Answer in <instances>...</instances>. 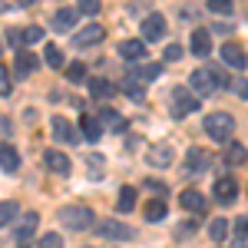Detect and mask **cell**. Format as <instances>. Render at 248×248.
<instances>
[{
  "instance_id": "obj_4",
  "label": "cell",
  "mask_w": 248,
  "mask_h": 248,
  "mask_svg": "<svg viewBox=\"0 0 248 248\" xmlns=\"http://www.w3.org/2000/svg\"><path fill=\"white\" fill-rule=\"evenodd\" d=\"M232 129H235V119H232L229 113H212V116H205V133L212 136V139H229L232 136Z\"/></svg>"
},
{
  "instance_id": "obj_32",
  "label": "cell",
  "mask_w": 248,
  "mask_h": 248,
  "mask_svg": "<svg viewBox=\"0 0 248 248\" xmlns=\"http://www.w3.org/2000/svg\"><path fill=\"white\" fill-rule=\"evenodd\" d=\"M17 218V205L14 202H0V229L7 225V222H14Z\"/></svg>"
},
{
  "instance_id": "obj_23",
  "label": "cell",
  "mask_w": 248,
  "mask_h": 248,
  "mask_svg": "<svg viewBox=\"0 0 248 248\" xmlns=\"http://www.w3.org/2000/svg\"><path fill=\"white\" fill-rule=\"evenodd\" d=\"M133 209H136V189L126 186V189L119 192V199H116V212H123V215H126V212H133Z\"/></svg>"
},
{
  "instance_id": "obj_28",
  "label": "cell",
  "mask_w": 248,
  "mask_h": 248,
  "mask_svg": "<svg viewBox=\"0 0 248 248\" xmlns=\"http://www.w3.org/2000/svg\"><path fill=\"white\" fill-rule=\"evenodd\" d=\"M162 218H166V202L162 199H153L146 205V222H162Z\"/></svg>"
},
{
  "instance_id": "obj_34",
  "label": "cell",
  "mask_w": 248,
  "mask_h": 248,
  "mask_svg": "<svg viewBox=\"0 0 248 248\" xmlns=\"http://www.w3.org/2000/svg\"><path fill=\"white\" fill-rule=\"evenodd\" d=\"M77 10H79V14L96 17V14H99V0H77Z\"/></svg>"
},
{
  "instance_id": "obj_16",
  "label": "cell",
  "mask_w": 248,
  "mask_h": 248,
  "mask_svg": "<svg viewBox=\"0 0 248 248\" xmlns=\"http://www.w3.org/2000/svg\"><path fill=\"white\" fill-rule=\"evenodd\" d=\"M0 169L3 172H17L20 169V155L10 142H0Z\"/></svg>"
},
{
  "instance_id": "obj_6",
  "label": "cell",
  "mask_w": 248,
  "mask_h": 248,
  "mask_svg": "<svg viewBox=\"0 0 248 248\" xmlns=\"http://www.w3.org/2000/svg\"><path fill=\"white\" fill-rule=\"evenodd\" d=\"M238 199V182L232 179V175H222L218 182H215V202H222V205H232Z\"/></svg>"
},
{
  "instance_id": "obj_15",
  "label": "cell",
  "mask_w": 248,
  "mask_h": 248,
  "mask_svg": "<svg viewBox=\"0 0 248 248\" xmlns=\"http://www.w3.org/2000/svg\"><path fill=\"white\" fill-rule=\"evenodd\" d=\"M96 119H99L103 129H113V133H123V129H126V116H119L116 109H99Z\"/></svg>"
},
{
  "instance_id": "obj_35",
  "label": "cell",
  "mask_w": 248,
  "mask_h": 248,
  "mask_svg": "<svg viewBox=\"0 0 248 248\" xmlns=\"http://www.w3.org/2000/svg\"><path fill=\"white\" fill-rule=\"evenodd\" d=\"M123 93L133 96V99H142V86H139L136 79H126V83H123Z\"/></svg>"
},
{
  "instance_id": "obj_1",
  "label": "cell",
  "mask_w": 248,
  "mask_h": 248,
  "mask_svg": "<svg viewBox=\"0 0 248 248\" xmlns=\"http://www.w3.org/2000/svg\"><path fill=\"white\" fill-rule=\"evenodd\" d=\"M192 90H195V96H209L218 90V83H222V73L218 70H209V66H199V70H192Z\"/></svg>"
},
{
  "instance_id": "obj_36",
  "label": "cell",
  "mask_w": 248,
  "mask_h": 248,
  "mask_svg": "<svg viewBox=\"0 0 248 248\" xmlns=\"http://www.w3.org/2000/svg\"><path fill=\"white\" fill-rule=\"evenodd\" d=\"M14 90V83H10V73H7V66L0 63V96H7Z\"/></svg>"
},
{
  "instance_id": "obj_18",
  "label": "cell",
  "mask_w": 248,
  "mask_h": 248,
  "mask_svg": "<svg viewBox=\"0 0 248 248\" xmlns=\"http://www.w3.org/2000/svg\"><path fill=\"white\" fill-rule=\"evenodd\" d=\"M192 53H195V57H209V53H212L209 30H195V33H192Z\"/></svg>"
},
{
  "instance_id": "obj_9",
  "label": "cell",
  "mask_w": 248,
  "mask_h": 248,
  "mask_svg": "<svg viewBox=\"0 0 248 248\" xmlns=\"http://www.w3.org/2000/svg\"><path fill=\"white\" fill-rule=\"evenodd\" d=\"M53 136H57V142H66V146H73L79 142V133L73 123H66L63 116H53Z\"/></svg>"
},
{
  "instance_id": "obj_41",
  "label": "cell",
  "mask_w": 248,
  "mask_h": 248,
  "mask_svg": "<svg viewBox=\"0 0 248 248\" xmlns=\"http://www.w3.org/2000/svg\"><path fill=\"white\" fill-rule=\"evenodd\" d=\"M182 57V46H179V43H169V46H166V60H179Z\"/></svg>"
},
{
  "instance_id": "obj_2",
  "label": "cell",
  "mask_w": 248,
  "mask_h": 248,
  "mask_svg": "<svg viewBox=\"0 0 248 248\" xmlns=\"http://www.w3.org/2000/svg\"><path fill=\"white\" fill-rule=\"evenodd\" d=\"M60 222H63L70 232H86L96 218H93V212L86 209V205H70V209H60Z\"/></svg>"
},
{
  "instance_id": "obj_39",
  "label": "cell",
  "mask_w": 248,
  "mask_h": 248,
  "mask_svg": "<svg viewBox=\"0 0 248 248\" xmlns=\"http://www.w3.org/2000/svg\"><path fill=\"white\" fill-rule=\"evenodd\" d=\"M232 90L242 96V99H248V79H242V77H235L232 79Z\"/></svg>"
},
{
  "instance_id": "obj_43",
  "label": "cell",
  "mask_w": 248,
  "mask_h": 248,
  "mask_svg": "<svg viewBox=\"0 0 248 248\" xmlns=\"http://www.w3.org/2000/svg\"><path fill=\"white\" fill-rule=\"evenodd\" d=\"M146 189H153V192H166V186H162V182H155V179H153V182H146Z\"/></svg>"
},
{
  "instance_id": "obj_31",
  "label": "cell",
  "mask_w": 248,
  "mask_h": 248,
  "mask_svg": "<svg viewBox=\"0 0 248 248\" xmlns=\"http://www.w3.org/2000/svg\"><path fill=\"white\" fill-rule=\"evenodd\" d=\"M248 242V218H238L235 222V248H245Z\"/></svg>"
},
{
  "instance_id": "obj_38",
  "label": "cell",
  "mask_w": 248,
  "mask_h": 248,
  "mask_svg": "<svg viewBox=\"0 0 248 248\" xmlns=\"http://www.w3.org/2000/svg\"><path fill=\"white\" fill-rule=\"evenodd\" d=\"M70 79H73V83H83V79H86V66H83V63H73V66H70Z\"/></svg>"
},
{
  "instance_id": "obj_40",
  "label": "cell",
  "mask_w": 248,
  "mask_h": 248,
  "mask_svg": "<svg viewBox=\"0 0 248 248\" xmlns=\"http://www.w3.org/2000/svg\"><path fill=\"white\" fill-rule=\"evenodd\" d=\"M86 162H90V166H93V175H103V166H106V159H103V155H90V159H86Z\"/></svg>"
},
{
  "instance_id": "obj_5",
  "label": "cell",
  "mask_w": 248,
  "mask_h": 248,
  "mask_svg": "<svg viewBox=\"0 0 248 248\" xmlns=\"http://www.w3.org/2000/svg\"><path fill=\"white\" fill-rule=\"evenodd\" d=\"M96 235L99 238H113V242H129L136 232L123 222H96Z\"/></svg>"
},
{
  "instance_id": "obj_11",
  "label": "cell",
  "mask_w": 248,
  "mask_h": 248,
  "mask_svg": "<svg viewBox=\"0 0 248 248\" xmlns=\"http://www.w3.org/2000/svg\"><path fill=\"white\" fill-rule=\"evenodd\" d=\"M146 159H149V166H153V169H166L172 159H175V153H172V146L159 142V146H153V149H149V155H146Z\"/></svg>"
},
{
  "instance_id": "obj_13",
  "label": "cell",
  "mask_w": 248,
  "mask_h": 248,
  "mask_svg": "<svg viewBox=\"0 0 248 248\" xmlns=\"http://www.w3.org/2000/svg\"><path fill=\"white\" fill-rule=\"evenodd\" d=\"M119 57L139 63V60L146 57V40H123V43H119Z\"/></svg>"
},
{
  "instance_id": "obj_17",
  "label": "cell",
  "mask_w": 248,
  "mask_h": 248,
  "mask_svg": "<svg viewBox=\"0 0 248 248\" xmlns=\"http://www.w3.org/2000/svg\"><path fill=\"white\" fill-rule=\"evenodd\" d=\"M179 202H182V209H189V212H205V195L202 192H195V189H186L182 195H179Z\"/></svg>"
},
{
  "instance_id": "obj_19",
  "label": "cell",
  "mask_w": 248,
  "mask_h": 248,
  "mask_svg": "<svg viewBox=\"0 0 248 248\" xmlns=\"http://www.w3.org/2000/svg\"><path fill=\"white\" fill-rule=\"evenodd\" d=\"M90 93H93V99H113L119 90H116L109 79H90Z\"/></svg>"
},
{
  "instance_id": "obj_42",
  "label": "cell",
  "mask_w": 248,
  "mask_h": 248,
  "mask_svg": "<svg viewBox=\"0 0 248 248\" xmlns=\"http://www.w3.org/2000/svg\"><path fill=\"white\" fill-rule=\"evenodd\" d=\"M7 37H10V43H14V46H20V43H23V40H20V30H7Z\"/></svg>"
},
{
  "instance_id": "obj_24",
  "label": "cell",
  "mask_w": 248,
  "mask_h": 248,
  "mask_svg": "<svg viewBox=\"0 0 248 248\" xmlns=\"http://www.w3.org/2000/svg\"><path fill=\"white\" fill-rule=\"evenodd\" d=\"M209 162V155L202 153V149H189V159H186V172H202V166Z\"/></svg>"
},
{
  "instance_id": "obj_8",
  "label": "cell",
  "mask_w": 248,
  "mask_h": 248,
  "mask_svg": "<svg viewBox=\"0 0 248 248\" xmlns=\"http://www.w3.org/2000/svg\"><path fill=\"white\" fill-rule=\"evenodd\" d=\"M142 37L149 40V43L153 40H162L166 37V17L162 14H149V17L142 20Z\"/></svg>"
},
{
  "instance_id": "obj_7",
  "label": "cell",
  "mask_w": 248,
  "mask_h": 248,
  "mask_svg": "<svg viewBox=\"0 0 248 248\" xmlns=\"http://www.w3.org/2000/svg\"><path fill=\"white\" fill-rule=\"evenodd\" d=\"M37 222H40L37 212H27V215H23V218L17 222V229H14V238H17V245H23V242H30V238H33V232H37Z\"/></svg>"
},
{
  "instance_id": "obj_14",
  "label": "cell",
  "mask_w": 248,
  "mask_h": 248,
  "mask_svg": "<svg viewBox=\"0 0 248 248\" xmlns=\"http://www.w3.org/2000/svg\"><path fill=\"white\" fill-rule=\"evenodd\" d=\"M103 37H106V30L93 23V27H83L77 37H73V43H77V46H96V43H99Z\"/></svg>"
},
{
  "instance_id": "obj_27",
  "label": "cell",
  "mask_w": 248,
  "mask_h": 248,
  "mask_svg": "<svg viewBox=\"0 0 248 248\" xmlns=\"http://www.w3.org/2000/svg\"><path fill=\"white\" fill-rule=\"evenodd\" d=\"M229 229H232V222H229V218H212L209 235L215 238V242H222V238H229Z\"/></svg>"
},
{
  "instance_id": "obj_10",
  "label": "cell",
  "mask_w": 248,
  "mask_h": 248,
  "mask_svg": "<svg viewBox=\"0 0 248 248\" xmlns=\"http://www.w3.org/2000/svg\"><path fill=\"white\" fill-rule=\"evenodd\" d=\"M222 60L229 63L232 70H245L248 66V57H245V50H242L238 43H225V46H222Z\"/></svg>"
},
{
  "instance_id": "obj_44",
  "label": "cell",
  "mask_w": 248,
  "mask_h": 248,
  "mask_svg": "<svg viewBox=\"0 0 248 248\" xmlns=\"http://www.w3.org/2000/svg\"><path fill=\"white\" fill-rule=\"evenodd\" d=\"M20 3H33V0H20Z\"/></svg>"
},
{
  "instance_id": "obj_29",
  "label": "cell",
  "mask_w": 248,
  "mask_h": 248,
  "mask_svg": "<svg viewBox=\"0 0 248 248\" xmlns=\"http://www.w3.org/2000/svg\"><path fill=\"white\" fill-rule=\"evenodd\" d=\"M43 57H46V66H53V70H63V53H60V46H46L43 50Z\"/></svg>"
},
{
  "instance_id": "obj_30",
  "label": "cell",
  "mask_w": 248,
  "mask_h": 248,
  "mask_svg": "<svg viewBox=\"0 0 248 248\" xmlns=\"http://www.w3.org/2000/svg\"><path fill=\"white\" fill-rule=\"evenodd\" d=\"M209 10H212V14H218V17H232L235 3H232V0H209Z\"/></svg>"
},
{
  "instance_id": "obj_22",
  "label": "cell",
  "mask_w": 248,
  "mask_h": 248,
  "mask_svg": "<svg viewBox=\"0 0 248 248\" xmlns=\"http://www.w3.org/2000/svg\"><path fill=\"white\" fill-rule=\"evenodd\" d=\"M79 126H83L86 142H96V139L103 136V126H99V119H96V116H83V119H79Z\"/></svg>"
},
{
  "instance_id": "obj_37",
  "label": "cell",
  "mask_w": 248,
  "mask_h": 248,
  "mask_svg": "<svg viewBox=\"0 0 248 248\" xmlns=\"http://www.w3.org/2000/svg\"><path fill=\"white\" fill-rule=\"evenodd\" d=\"M40 248H63V238L50 232V235H43V238H40Z\"/></svg>"
},
{
  "instance_id": "obj_12",
  "label": "cell",
  "mask_w": 248,
  "mask_h": 248,
  "mask_svg": "<svg viewBox=\"0 0 248 248\" xmlns=\"http://www.w3.org/2000/svg\"><path fill=\"white\" fill-rule=\"evenodd\" d=\"M43 162L57 172V175H66V172H70V155L60 153V149H46V153H43Z\"/></svg>"
},
{
  "instance_id": "obj_25",
  "label": "cell",
  "mask_w": 248,
  "mask_h": 248,
  "mask_svg": "<svg viewBox=\"0 0 248 248\" xmlns=\"http://www.w3.org/2000/svg\"><path fill=\"white\" fill-rule=\"evenodd\" d=\"M77 14L79 10H66V7H63V10H57L53 23H57L60 30H73V27H77Z\"/></svg>"
},
{
  "instance_id": "obj_26",
  "label": "cell",
  "mask_w": 248,
  "mask_h": 248,
  "mask_svg": "<svg viewBox=\"0 0 248 248\" xmlns=\"http://www.w3.org/2000/svg\"><path fill=\"white\" fill-rule=\"evenodd\" d=\"M245 159H248L245 146H238V142H229V149H225V162H229V166H242Z\"/></svg>"
},
{
  "instance_id": "obj_33",
  "label": "cell",
  "mask_w": 248,
  "mask_h": 248,
  "mask_svg": "<svg viewBox=\"0 0 248 248\" xmlns=\"http://www.w3.org/2000/svg\"><path fill=\"white\" fill-rule=\"evenodd\" d=\"M20 40L23 43H40L43 40V30L40 27H27V30H20Z\"/></svg>"
},
{
  "instance_id": "obj_20",
  "label": "cell",
  "mask_w": 248,
  "mask_h": 248,
  "mask_svg": "<svg viewBox=\"0 0 248 248\" xmlns=\"http://www.w3.org/2000/svg\"><path fill=\"white\" fill-rule=\"evenodd\" d=\"M37 63H40V60L33 57V53L20 50V53H17V77H30V73L37 70Z\"/></svg>"
},
{
  "instance_id": "obj_3",
  "label": "cell",
  "mask_w": 248,
  "mask_h": 248,
  "mask_svg": "<svg viewBox=\"0 0 248 248\" xmlns=\"http://www.w3.org/2000/svg\"><path fill=\"white\" fill-rule=\"evenodd\" d=\"M202 106V99L195 93H189L186 86H175L172 90V116H189V113H195Z\"/></svg>"
},
{
  "instance_id": "obj_21",
  "label": "cell",
  "mask_w": 248,
  "mask_h": 248,
  "mask_svg": "<svg viewBox=\"0 0 248 248\" xmlns=\"http://www.w3.org/2000/svg\"><path fill=\"white\" fill-rule=\"evenodd\" d=\"M129 73L133 77H139V79H155L159 73H162V63H139V66H129Z\"/></svg>"
}]
</instances>
